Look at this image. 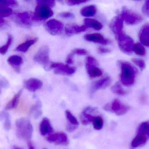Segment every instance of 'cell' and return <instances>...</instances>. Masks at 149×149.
<instances>
[{
  "label": "cell",
  "mask_w": 149,
  "mask_h": 149,
  "mask_svg": "<svg viewBox=\"0 0 149 149\" xmlns=\"http://www.w3.org/2000/svg\"><path fill=\"white\" fill-rule=\"evenodd\" d=\"M119 64L121 70L120 76L121 83L127 87L132 86L135 83L137 70L129 63L121 61Z\"/></svg>",
  "instance_id": "cell-1"
},
{
  "label": "cell",
  "mask_w": 149,
  "mask_h": 149,
  "mask_svg": "<svg viewBox=\"0 0 149 149\" xmlns=\"http://www.w3.org/2000/svg\"><path fill=\"white\" fill-rule=\"evenodd\" d=\"M16 134L17 137L24 140H29L33 135V125L30 120L26 118H21L16 120Z\"/></svg>",
  "instance_id": "cell-2"
},
{
  "label": "cell",
  "mask_w": 149,
  "mask_h": 149,
  "mask_svg": "<svg viewBox=\"0 0 149 149\" xmlns=\"http://www.w3.org/2000/svg\"><path fill=\"white\" fill-rule=\"evenodd\" d=\"M36 2L37 5L34 13L33 20H44L53 16L54 12L51 8L45 3V1L39 0Z\"/></svg>",
  "instance_id": "cell-3"
},
{
  "label": "cell",
  "mask_w": 149,
  "mask_h": 149,
  "mask_svg": "<svg viewBox=\"0 0 149 149\" xmlns=\"http://www.w3.org/2000/svg\"><path fill=\"white\" fill-rule=\"evenodd\" d=\"M116 37L120 50L126 54H131L134 45L133 40L124 33Z\"/></svg>",
  "instance_id": "cell-4"
},
{
  "label": "cell",
  "mask_w": 149,
  "mask_h": 149,
  "mask_svg": "<svg viewBox=\"0 0 149 149\" xmlns=\"http://www.w3.org/2000/svg\"><path fill=\"white\" fill-rule=\"evenodd\" d=\"M120 15L127 25H136L143 20V18L141 15L129 10L125 7L122 8Z\"/></svg>",
  "instance_id": "cell-5"
},
{
  "label": "cell",
  "mask_w": 149,
  "mask_h": 149,
  "mask_svg": "<svg viewBox=\"0 0 149 149\" xmlns=\"http://www.w3.org/2000/svg\"><path fill=\"white\" fill-rule=\"evenodd\" d=\"M104 109L107 111H111L118 116L124 115L130 110V107L128 105L122 103L118 99H115L111 104H106Z\"/></svg>",
  "instance_id": "cell-6"
},
{
  "label": "cell",
  "mask_w": 149,
  "mask_h": 149,
  "mask_svg": "<svg viewBox=\"0 0 149 149\" xmlns=\"http://www.w3.org/2000/svg\"><path fill=\"white\" fill-rule=\"evenodd\" d=\"M33 59L36 62L47 67L49 61V48L48 46L42 47L35 55Z\"/></svg>",
  "instance_id": "cell-7"
},
{
  "label": "cell",
  "mask_w": 149,
  "mask_h": 149,
  "mask_svg": "<svg viewBox=\"0 0 149 149\" xmlns=\"http://www.w3.org/2000/svg\"><path fill=\"white\" fill-rule=\"evenodd\" d=\"M50 69H54L55 74L63 75L70 76L76 72L75 68L70 67L68 65H65L61 63H52L50 66Z\"/></svg>",
  "instance_id": "cell-8"
},
{
  "label": "cell",
  "mask_w": 149,
  "mask_h": 149,
  "mask_svg": "<svg viewBox=\"0 0 149 149\" xmlns=\"http://www.w3.org/2000/svg\"><path fill=\"white\" fill-rule=\"evenodd\" d=\"M34 13L30 12H25L17 14L15 22L23 27L29 28L32 24Z\"/></svg>",
  "instance_id": "cell-9"
},
{
  "label": "cell",
  "mask_w": 149,
  "mask_h": 149,
  "mask_svg": "<svg viewBox=\"0 0 149 149\" xmlns=\"http://www.w3.org/2000/svg\"><path fill=\"white\" fill-rule=\"evenodd\" d=\"M46 28L49 33L53 36L60 35L62 33L63 24L60 21L51 19L46 24Z\"/></svg>",
  "instance_id": "cell-10"
},
{
  "label": "cell",
  "mask_w": 149,
  "mask_h": 149,
  "mask_svg": "<svg viewBox=\"0 0 149 149\" xmlns=\"http://www.w3.org/2000/svg\"><path fill=\"white\" fill-rule=\"evenodd\" d=\"M47 140L50 143L56 145H67L69 143V139L66 133L63 132H58L49 135Z\"/></svg>",
  "instance_id": "cell-11"
},
{
  "label": "cell",
  "mask_w": 149,
  "mask_h": 149,
  "mask_svg": "<svg viewBox=\"0 0 149 149\" xmlns=\"http://www.w3.org/2000/svg\"><path fill=\"white\" fill-rule=\"evenodd\" d=\"M123 19L120 15L115 17L111 22L110 25L111 28L113 33L115 34L116 37L124 33L123 30Z\"/></svg>",
  "instance_id": "cell-12"
},
{
  "label": "cell",
  "mask_w": 149,
  "mask_h": 149,
  "mask_svg": "<svg viewBox=\"0 0 149 149\" xmlns=\"http://www.w3.org/2000/svg\"><path fill=\"white\" fill-rule=\"evenodd\" d=\"M88 27L85 25L80 26L74 23H70L66 25L65 28V33L68 36L77 34L86 31Z\"/></svg>",
  "instance_id": "cell-13"
},
{
  "label": "cell",
  "mask_w": 149,
  "mask_h": 149,
  "mask_svg": "<svg viewBox=\"0 0 149 149\" xmlns=\"http://www.w3.org/2000/svg\"><path fill=\"white\" fill-rule=\"evenodd\" d=\"M42 82L37 78H29L24 83L25 88L32 92H34L40 89L42 87Z\"/></svg>",
  "instance_id": "cell-14"
},
{
  "label": "cell",
  "mask_w": 149,
  "mask_h": 149,
  "mask_svg": "<svg viewBox=\"0 0 149 149\" xmlns=\"http://www.w3.org/2000/svg\"><path fill=\"white\" fill-rule=\"evenodd\" d=\"M84 38L87 41L99 43L102 45H107L110 43L109 40L105 39L103 36L99 33L86 35L84 36Z\"/></svg>",
  "instance_id": "cell-15"
},
{
  "label": "cell",
  "mask_w": 149,
  "mask_h": 149,
  "mask_svg": "<svg viewBox=\"0 0 149 149\" xmlns=\"http://www.w3.org/2000/svg\"><path fill=\"white\" fill-rule=\"evenodd\" d=\"M112 82V79L109 77H106L97 81L92 85L91 91L95 92L99 90L103 89L109 87Z\"/></svg>",
  "instance_id": "cell-16"
},
{
  "label": "cell",
  "mask_w": 149,
  "mask_h": 149,
  "mask_svg": "<svg viewBox=\"0 0 149 149\" xmlns=\"http://www.w3.org/2000/svg\"><path fill=\"white\" fill-rule=\"evenodd\" d=\"M139 38L142 44L149 47V24L144 25L139 33Z\"/></svg>",
  "instance_id": "cell-17"
},
{
  "label": "cell",
  "mask_w": 149,
  "mask_h": 149,
  "mask_svg": "<svg viewBox=\"0 0 149 149\" xmlns=\"http://www.w3.org/2000/svg\"><path fill=\"white\" fill-rule=\"evenodd\" d=\"M95 64L86 63V70L89 77L91 79L101 77L102 75V70Z\"/></svg>",
  "instance_id": "cell-18"
},
{
  "label": "cell",
  "mask_w": 149,
  "mask_h": 149,
  "mask_svg": "<svg viewBox=\"0 0 149 149\" xmlns=\"http://www.w3.org/2000/svg\"><path fill=\"white\" fill-rule=\"evenodd\" d=\"M7 61L17 73H20L21 66L23 63L22 57L18 55L12 56L8 58Z\"/></svg>",
  "instance_id": "cell-19"
},
{
  "label": "cell",
  "mask_w": 149,
  "mask_h": 149,
  "mask_svg": "<svg viewBox=\"0 0 149 149\" xmlns=\"http://www.w3.org/2000/svg\"><path fill=\"white\" fill-rule=\"evenodd\" d=\"M40 130L41 134L42 136H45L53 132L54 130L48 118H44L42 119L40 124Z\"/></svg>",
  "instance_id": "cell-20"
},
{
  "label": "cell",
  "mask_w": 149,
  "mask_h": 149,
  "mask_svg": "<svg viewBox=\"0 0 149 149\" xmlns=\"http://www.w3.org/2000/svg\"><path fill=\"white\" fill-rule=\"evenodd\" d=\"M148 140V137L141 133H137L136 136L133 139L131 143V147L132 148H136L145 144Z\"/></svg>",
  "instance_id": "cell-21"
},
{
  "label": "cell",
  "mask_w": 149,
  "mask_h": 149,
  "mask_svg": "<svg viewBox=\"0 0 149 149\" xmlns=\"http://www.w3.org/2000/svg\"><path fill=\"white\" fill-rule=\"evenodd\" d=\"M38 40V38H34L32 40H28L25 42L19 45L15 49V50L18 52H27L29 49V48L36 43Z\"/></svg>",
  "instance_id": "cell-22"
},
{
  "label": "cell",
  "mask_w": 149,
  "mask_h": 149,
  "mask_svg": "<svg viewBox=\"0 0 149 149\" xmlns=\"http://www.w3.org/2000/svg\"><path fill=\"white\" fill-rule=\"evenodd\" d=\"M22 92V90H20L15 95L12 100L7 104L6 107V109H15L17 107Z\"/></svg>",
  "instance_id": "cell-23"
},
{
  "label": "cell",
  "mask_w": 149,
  "mask_h": 149,
  "mask_svg": "<svg viewBox=\"0 0 149 149\" xmlns=\"http://www.w3.org/2000/svg\"><path fill=\"white\" fill-rule=\"evenodd\" d=\"M97 8L94 5L88 6L83 8L80 10V13L85 17H93L96 13Z\"/></svg>",
  "instance_id": "cell-24"
},
{
  "label": "cell",
  "mask_w": 149,
  "mask_h": 149,
  "mask_svg": "<svg viewBox=\"0 0 149 149\" xmlns=\"http://www.w3.org/2000/svg\"><path fill=\"white\" fill-rule=\"evenodd\" d=\"M84 22L85 26L88 28H91L96 30H100L102 28V23L94 19L86 18L84 19Z\"/></svg>",
  "instance_id": "cell-25"
},
{
  "label": "cell",
  "mask_w": 149,
  "mask_h": 149,
  "mask_svg": "<svg viewBox=\"0 0 149 149\" xmlns=\"http://www.w3.org/2000/svg\"><path fill=\"white\" fill-rule=\"evenodd\" d=\"M41 108V103L40 101H37L34 105L32 107L30 110V114L34 118L36 119L40 116L42 114Z\"/></svg>",
  "instance_id": "cell-26"
},
{
  "label": "cell",
  "mask_w": 149,
  "mask_h": 149,
  "mask_svg": "<svg viewBox=\"0 0 149 149\" xmlns=\"http://www.w3.org/2000/svg\"><path fill=\"white\" fill-rule=\"evenodd\" d=\"M96 116L88 114L84 110L81 114L80 119L82 124L84 125H88L91 123H93Z\"/></svg>",
  "instance_id": "cell-27"
},
{
  "label": "cell",
  "mask_w": 149,
  "mask_h": 149,
  "mask_svg": "<svg viewBox=\"0 0 149 149\" xmlns=\"http://www.w3.org/2000/svg\"><path fill=\"white\" fill-rule=\"evenodd\" d=\"M1 118L4 121V128L6 130H9L11 128V121L9 114L6 111H2L1 114Z\"/></svg>",
  "instance_id": "cell-28"
},
{
  "label": "cell",
  "mask_w": 149,
  "mask_h": 149,
  "mask_svg": "<svg viewBox=\"0 0 149 149\" xmlns=\"http://www.w3.org/2000/svg\"><path fill=\"white\" fill-rule=\"evenodd\" d=\"M111 91L112 93L120 96L125 95L127 92L124 90L119 83L117 82L111 87Z\"/></svg>",
  "instance_id": "cell-29"
},
{
  "label": "cell",
  "mask_w": 149,
  "mask_h": 149,
  "mask_svg": "<svg viewBox=\"0 0 149 149\" xmlns=\"http://www.w3.org/2000/svg\"><path fill=\"white\" fill-rule=\"evenodd\" d=\"M137 133H141L149 137V122L142 123L138 127Z\"/></svg>",
  "instance_id": "cell-30"
},
{
  "label": "cell",
  "mask_w": 149,
  "mask_h": 149,
  "mask_svg": "<svg viewBox=\"0 0 149 149\" xmlns=\"http://www.w3.org/2000/svg\"><path fill=\"white\" fill-rule=\"evenodd\" d=\"M132 51L138 55L144 56L146 55V51L143 46L139 43L134 44L132 47Z\"/></svg>",
  "instance_id": "cell-31"
},
{
  "label": "cell",
  "mask_w": 149,
  "mask_h": 149,
  "mask_svg": "<svg viewBox=\"0 0 149 149\" xmlns=\"http://www.w3.org/2000/svg\"><path fill=\"white\" fill-rule=\"evenodd\" d=\"M92 123L94 129L97 130H101L103 126V120L100 116H96Z\"/></svg>",
  "instance_id": "cell-32"
},
{
  "label": "cell",
  "mask_w": 149,
  "mask_h": 149,
  "mask_svg": "<svg viewBox=\"0 0 149 149\" xmlns=\"http://www.w3.org/2000/svg\"><path fill=\"white\" fill-rule=\"evenodd\" d=\"M13 37L11 35H9L8 36V39L7 42L6 44L4 46H2L1 49H0V53L2 55H5L6 54L10 46L13 43Z\"/></svg>",
  "instance_id": "cell-33"
},
{
  "label": "cell",
  "mask_w": 149,
  "mask_h": 149,
  "mask_svg": "<svg viewBox=\"0 0 149 149\" xmlns=\"http://www.w3.org/2000/svg\"><path fill=\"white\" fill-rule=\"evenodd\" d=\"M65 115L69 123L77 126L79 125V122L70 111L66 110L65 111Z\"/></svg>",
  "instance_id": "cell-34"
},
{
  "label": "cell",
  "mask_w": 149,
  "mask_h": 149,
  "mask_svg": "<svg viewBox=\"0 0 149 149\" xmlns=\"http://www.w3.org/2000/svg\"><path fill=\"white\" fill-rule=\"evenodd\" d=\"M18 5V2L14 0H2L0 1V7H15Z\"/></svg>",
  "instance_id": "cell-35"
},
{
  "label": "cell",
  "mask_w": 149,
  "mask_h": 149,
  "mask_svg": "<svg viewBox=\"0 0 149 149\" xmlns=\"http://www.w3.org/2000/svg\"><path fill=\"white\" fill-rule=\"evenodd\" d=\"M13 10L9 7H0V18L9 17L13 13Z\"/></svg>",
  "instance_id": "cell-36"
},
{
  "label": "cell",
  "mask_w": 149,
  "mask_h": 149,
  "mask_svg": "<svg viewBox=\"0 0 149 149\" xmlns=\"http://www.w3.org/2000/svg\"><path fill=\"white\" fill-rule=\"evenodd\" d=\"M88 52L87 50L84 49H76L71 52L68 56L73 57L74 55H77L84 56L88 54Z\"/></svg>",
  "instance_id": "cell-37"
},
{
  "label": "cell",
  "mask_w": 149,
  "mask_h": 149,
  "mask_svg": "<svg viewBox=\"0 0 149 149\" xmlns=\"http://www.w3.org/2000/svg\"><path fill=\"white\" fill-rule=\"evenodd\" d=\"M132 62L137 66L141 70H143L145 68V62L143 60L138 58H132Z\"/></svg>",
  "instance_id": "cell-38"
},
{
  "label": "cell",
  "mask_w": 149,
  "mask_h": 149,
  "mask_svg": "<svg viewBox=\"0 0 149 149\" xmlns=\"http://www.w3.org/2000/svg\"><path fill=\"white\" fill-rule=\"evenodd\" d=\"M59 16L61 18L64 19H73L74 18V14L69 12H63L59 14Z\"/></svg>",
  "instance_id": "cell-39"
},
{
  "label": "cell",
  "mask_w": 149,
  "mask_h": 149,
  "mask_svg": "<svg viewBox=\"0 0 149 149\" xmlns=\"http://www.w3.org/2000/svg\"><path fill=\"white\" fill-rule=\"evenodd\" d=\"M88 2L87 1H74V0H68L66 1V3L70 6H75L80 5Z\"/></svg>",
  "instance_id": "cell-40"
},
{
  "label": "cell",
  "mask_w": 149,
  "mask_h": 149,
  "mask_svg": "<svg viewBox=\"0 0 149 149\" xmlns=\"http://www.w3.org/2000/svg\"><path fill=\"white\" fill-rule=\"evenodd\" d=\"M142 12L144 14L147 16H149V0L146 1L144 5L142 7Z\"/></svg>",
  "instance_id": "cell-41"
},
{
  "label": "cell",
  "mask_w": 149,
  "mask_h": 149,
  "mask_svg": "<svg viewBox=\"0 0 149 149\" xmlns=\"http://www.w3.org/2000/svg\"><path fill=\"white\" fill-rule=\"evenodd\" d=\"M86 63L95 64V65H98V63H97V60L94 57L91 56H88V57H87Z\"/></svg>",
  "instance_id": "cell-42"
},
{
  "label": "cell",
  "mask_w": 149,
  "mask_h": 149,
  "mask_svg": "<svg viewBox=\"0 0 149 149\" xmlns=\"http://www.w3.org/2000/svg\"><path fill=\"white\" fill-rule=\"evenodd\" d=\"M0 85L1 88H7L9 86V83L6 78H2L1 79Z\"/></svg>",
  "instance_id": "cell-43"
},
{
  "label": "cell",
  "mask_w": 149,
  "mask_h": 149,
  "mask_svg": "<svg viewBox=\"0 0 149 149\" xmlns=\"http://www.w3.org/2000/svg\"><path fill=\"white\" fill-rule=\"evenodd\" d=\"M77 126H77V125H74L68 123L67 127H66V129L69 132H72L77 128Z\"/></svg>",
  "instance_id": "cell-44"
},
{
  "label": "cell",
  "mask_w": 149,
  "mask_h": 149,
  "mask_svg": "<svg viewBox=\"0 0 149 149\" xmlns=\"http://www.w3.org/2000/svg\"><path fill=\"white\" fill-rule=\"evenodd\" d=\"M98 52L100 54H106L109 53L111 52V50L109 49L105 48L100 47L98 48Z\"/></svg>",
  "instance_id": "cell-45"
},
{
  "label": "cell",
  "mask_w": 149,
  "mask_h": 149,
  "mask_svg": "<svg viewBox=\"0 0 149 149\" xmlns=\"http://www.w3.org/2000/svg\"><path fill=\"white\" fill-rule=\"evenodd\" d=\"M146 100V97L145 95H142L140 97V101L142 103H145Z\"/></svg>",
  "instance_id": "cell-46"
},
{
  "label": "cell",
  "mask_w": 149,
  "mask_h": 149,
  "mask_svg": "<svg viewBox=\"0 0 149 149\" xmlns=\"http://www.w3.org/2000/svg\"><path fill=\"white\" fill-rule=\"evenodd\" d=\"M67 63L68 64H72L74 63L73 61V58L71 57L68 56V58H67Z\"/></svg>",
  "instance_id": "cell-47"
},
{
  "label": "cell",
  "mask_w": 149,
  "mask_h": 149,
  "mask_svg": "<svg viewBox=\"0 0 149 149\" xmlns=\"http://www.w3.org/2000/svg\"><path fill=\"white\" fill-rule=\"evenodd\" d=\"M6 24V21L4 18H0V26L1 27H2L3 25Z\"/></svg>",
  "instance_id": "cell-48"
},
{
  "label": "cell",
  "mask_w": 149,
  "mask_h": 149,
  "mask_svg": "<svg viewBox=\"0 0 149 149\" xmlns=\"http://www.w3.org/2000/svg\"><path fill=\"white\" fill-rule=\"evenodd\" d=\"M28 146L29 149H34V146H33V145L30 142H29Z\"/></svg>",
  "instance_id": "cell-49"
},
{
  "label": "cell",
  "mask_w": 149,
  "mask_h": 149,
  "mask_svg": "<svg viewBox=\"0 0 149 149\" xmlns=\"http://www.w3.org/2000/svg\"><path fill=\"white\" fill-rule=\"evenodd\" d=\"M13 149H22L21 148H19V147H18L17 146H14L13 147Z\"/></svg>",
  "instance_id": "cell-50"
}]
</instances>
